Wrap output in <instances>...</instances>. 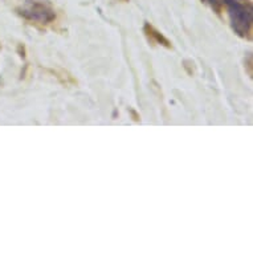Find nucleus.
Returning a JSON list of instances; mask_svg holds the SVG:
<instances>
[{
    "label": "nucleus",
    "mask_w": 253,
    "mask_h": 253,
    "mask_svg": "<svg viewBox=\"0 0 253 253\" xmlns=\"http://www.w3.org/2000/svg\"><path fill=\"white\" fill-rule=\"evenodd\" d=\"M229 23L233 32L243 39L251 38L252 32V8L251 5L243 4L240 1H231L227 4Z\"/></svg>",
    "instance_id": "obj_1"
},
{
    "label": "nucleus",
    "mask_w": 253,
    "mask_h": 253,
    "mask_svg": "<svg viewBox=\"0 0 253 253\" xmlns=\"http://www.w3.org/2000/svg\"><path fill=\"white\" fill-rule=\"evenodd\" d=\"M21 16L27 20L36 21L40 24H49L56 19V12L50 5L42 3V1H28L24 7L17 9Z\"/></svg>",
    "instance_id": "obj_2"
},
{
    "label": "nucleus",
    "mask_w": 253,
    "mask_h": 253,
    "mask_svg": "<svg viewBox=\"0 0 253 253\" xmlns=\"http://www.w3.org/2000/svg\"><path fill=\"white\" fill-rule=\"evenodd\" d=\"M143 31H145L146 36H147L151 42H155V44H159V45L165 46V48H169V49L172 48V44H171L170 40H169L165 35L161 34L158 29L154 28L150 23H146L145 27H143Z\"/></svg>",
    "instance_id": "obj_3"
},
{
    "label": "nucleus",
    "mask_w": 253,
    "mask_h": 253,
    "mask_svg": "<svg viewBox=\"0 0 253 253\" xmlns=\"http://www.w3.org/2000/svg\"><path fill=\"white\" fill-rule=\"evenodd\" d=\"M204 1H207L208 4H211L212 8H215L216 11H220V8L223 5H227L231 1H241V0H204Z\"/></svg>",
    "instance_id": "obj_4"
},
{
    "label": "nucleus",
    "mask_w": 253,
    "mask_h": 253,
    "mask_svg": "<svg viewBox=\"0 0 253 253\" xmlns=\"http://www.w3.org/2000/svg\"><path fill=\"white\" fill-rule=\"evenodd\" d=\"M245 64H247V67L249 68V71H248L249 77H252V56H251V53L248 54V62L245 61Z\"/></svg>",
    "instance_id": "obj_5"
},
{
    "label": "nucleus",
    "mask_w": 253,
    "mask_h": 253,
    "mask_svg": "<svg viewBox=\"0 0 253 253\" xmlns=\"http://www.w3.org/2000/svg\"><path fill=\"white\" fill-rule=\"evenodd\" d=\"M129 112L135 122H139V121H141V117H139V114H137V112H135V110H133V109H129Z\"/></svg>",
    "instance_id": "obj_6"
}]
</instances>
